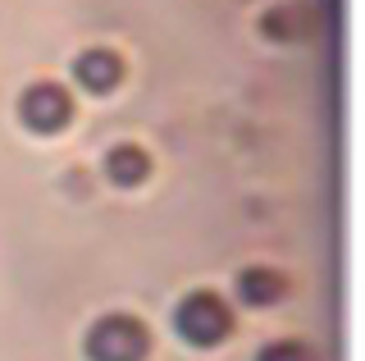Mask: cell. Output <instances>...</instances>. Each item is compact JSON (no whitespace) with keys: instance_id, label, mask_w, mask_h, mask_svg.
<instances>
[{"instance_id":"obj_1","label":"cell","mask_w":365,"mask_h":361,"mask_svg":"<svg viewBox=\"0 0 365 361\" xmlns=\"http://www.w3.org/2000/svg\"><path fill=\"white\" fill-rule=\"evenodd\" d=\"M174 330H178L182 343H192V347H215L233 330V311H228V302L220 293L197 288L174 307Z\"/></svg>"},{"instance_id":"obj_2","label":"cell","mask_w":365,"mask_h":361,"mask_svg":"<svg viewBox=\"0 0 365 361\" xmlns=\"http://www.w3.org/2000/svg\"><path fill=\"white\" fill-rule=\"evenodd\" d=\"M151 338L133 315H101L87 330V357L91 361H146Z\"/></svg>"},{"instance_id":"obj_3","label":"cell","mask_w":365,"mask_h":361,"mask_svg":"<svg viewBox=\"0 0 365 361\" xmlns=\"http://www.w3.org/2000/svg\"><path fill=\"white\" fill-rule=\"evenodd\" d=\"M68 115H73V101H68V92L60 83H32L19 96V119L32 133H60L68 123Z\"/></svg>"},{"instance_id":"obj_4","label":"cell","mask_w":365,"mask_h":361,"mask_svg":"<svg viewBox=\"0 0 365 361\" xmlns=\"http://www.w3.org/2000/svg\"><path fill=\"white\" fill-rule=\"evenodd\" d=\"M73 78L87 87V92H114V87L123 83V60L114 51L106 46H96V51H83L78 55V64H73Z\"/></svg>"},{"instance_id":"obj_5","label":"cell","mask_w":365,"mask_h":361,"mask_svg":"<svg viewBox=\"0 0 365 361\" xmlns=\"http://www.w3.org/2000/svg\"><path fill=\"white\" fill-rule=\"evenodd\" d=\"M146 174H151V156H146L142 146L119 142V146H110V151H106V178H110V183L137 188V183H146Z\"/></svg>"},{"instance_id":"obj_6","label":"cell","mask_w":365,"mask_h":361,"mask_svg":"<svg viewBox=\"0 0 365 361\" xmlns=\"http://www.w3.org/2000/svg\"><path fill=\"white\" fill-rule=\"evenodd\" d=\"M237 298L251 302V307H269V302L283 298V279L265 265H251V270L237 275Z\"/></svg>"},{"instance_id":"obj_7","label":"cell","mask_w":365,"mask_h":361,"mask_svg":"<svg viewBox=\"0 0 365 361\" xmlns=\"http://www.w3.org/2000/svg\"><path fill=\"white\" fill-rule=\"evenodd\" d=\"M256 361H315V352H311V347H302V343H292V338H279V343L260 347Z\"/></svg>"}]
</instances>
